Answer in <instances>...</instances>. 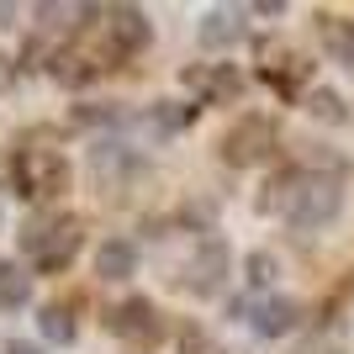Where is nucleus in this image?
I'll return each instance as SVG.
<instances>
[{
	"label": "nucleus",
	"mask_w": 354,
	"mask_h": 354,
	"mask_svg": "<svg viewBox=\"0 0 354 354\" xmlns=\"http://www.w3.org/2000/svg\"><path fill=\"white\" fill-rule=\"evenodd\" d=\"M259 207H265V212H281L291 227L312 233V227H328V222L344 212V180L339 175H323V169L286 164L281 175H270Z\"/></svg>",
	"instance_id": "obj_1"
},
{
	"label": "nucleus",
	"mask_w": 354,
	"mask_h": 354,
	"mask_svg": "<svg viewBox=\"0 0 354 354\" xmlns=\"http://www.w3.org/2000/svg\"><path fill=\"white\" fill-rule=\"evenodd\" d=\"M80 249H85V222L69 212H37L32 222H21V259L37 275H64Z\"/></svg>",
	"instance_id": "obj_2"
},
{
	"label": "nucleus",
	"mask_w": 354,
	"mask_h": 354,
	"mask_svg": "<svg viewBox=\"0 0 354 354\" xmlns=\"http://www.w3.org/2000/svg\"><path fill=\"white\" fill-rule=\"evenodd\" d=\"M11 180H16V196H21V201H59V196L69 191V159H64L59 148L32 143V148L16 153Z\"/></svg>",
	"instance_id": "obj_3"
},
{
	"label": "nucleus",
	"mask_w": 354,
	"mask_h": 354,
	"mask_svg": "<svg viewBox=\"0 0 354 354\" xmlns=\"http://www.w3.org/2000/svg\"><path fill=\"white\" fill-rule=\"evenodd\" d=\"M222 164H233V169H254V164L275 159V148H281V127H275V117H265V111H243V117L222 133Z\"/></svg>",
	"instance_id": "obj_4"
},
{
	"label": "nucleus",
	"mask_w": 354,
	"mask_h": 354,
	"mask_svg": "<svg viewBox=\"0 0 354 354\" xmlns=\"http://www.w3.org/2000/svg\"><path fill=\"white\" fill-rule=\"evenodd\" d=\"M106 333L127 354H153L164 344V312L153 307V296H127L122 307L106 312Z\"/></svg>",
	"instance_id": "obj_5"
},
{
	"label": "nucleus",
	"mask_w": 354,
	"mask_h": 354,
	"mask_svg": "<svg viewBox=\"0 0 354 354\" xmlns=\"http://www.w3.org/2000/svg\"><path fill=\"white\" fill-rule=\"evenodd\" d=\"M153 43V21L138 6H111L101 21V64H127Z\"/></svg>",
	"instance_id": "obj_6"
},
{
	"label": "nucleus",
	"mask_w": 354,
	"mask_h": 354,
	"mask_svg": "<svg viewBox=\"0 0 354 354\" xmlns=\"http://www.w3.org/2000/svg\"><path fill=\"white\" fill-rule=\"evenodd\" d=\"M259 80H265L281 101H296V95L307 90V80H312V59H307V53H296L291 43L265 37V43H259Z\"/></svg>",
	"instance_id": "obj_7"
},
{
	"label": "nucleus",
	"mask_w": 354,
	"mask_h": 354,
	"mask_svg": "<svg viewBox=\"0 0 354 354\" xmlns=\"http://www.w3.org/2000/svg\"><path fill=\"white\" fill-rule=\"evenodd\" d=\"M222 281H227V243L207 233V238L191 249V259L180 265L175 286H180V291H191V296H217Z\"/></svg>",
	"instance_id": "obj_8"
},
{
	"label": "nucleus",
	"mask_w": 354,
	"mask_h": 354,
	"mask_svg": "<svg viewBox=\"0 0 354 354\" xmlns=\"http://www.w3.org/2000/svg\"><path fill=\"white\" fill-rule=\"evenodd\" d=\"M180 80H185V85H191L207 106H233V101H243V74H238L233 64H191Z\"/></svg>",
	"instance_id": "obj_9"
},
{
	"label": "nucleus",
	"mask_w": 354,
	"mask_h": 354,
	"mask_svg": "<svg viewBox=\"0 0 354 354\" xmlns=\"http://www.w3.org/2000/svg\"><path fill=\"white\" fill-rule=\"evenodd\" d=\"M249 323H254L259 339H286V333L301 328V301H291V296H265L259 307H249Z\"/></svg>",
	"instance_id": "obj_10"
},
{
	"label": "nucleus",
	"mask_w": 354,
	"mask_h": 354,
	"mask_svg": "<svg viewBox=\"0 0 354 354\" xmlns=\"http://www.w3.org/2000/svg\"><path fill=\"white\" fill-rule=\"evenodd\" d=\"M138 259H143V254H138L133 238H106L101 249H95V275H101V281H133Z\"/></svg>",
	"instance_id": "obj_11"
},
{
	"label": "nucleus",
	"mask_w": 354,
	"mask_h": 354,
	"mask_svg": "<svg viewBox=\"0 0 354 354\" xmlns=\"http://www.w3.org/2000/svg\"><path fill=\"white\" fill-rule=\"evenodd\" d=\"M101 69H106V64L95 59V53H85V48H59V53H53V64H48V74H53L59 85H74V90L90 85Z\"/></svg>",
	"instance_id": "obj_12"
},
{
	"label": "nucleus",
	"mask_w": 354,
	"mask_h": 354,
	"mask_svg": "<svg viewBox=\"0 0 354 354\" xmlns=\"http://www.w3.org/2000/svg\"><path fill=\"white\" fill-rule=\"evenodd\" d=\"M317 37L344 69H354V21L349 16H333V11H317Z\"/></svg>",
	"instance_id": "obj_13"
},
{
	"label": "nucleus",
	"mask_w": 354,
	"mask_h": 354,
	"mask_svg": "<svg viewBox=\"0 0 354 354\" xmlns=\"http://www.w3.org/2000/svg\"><path fill=\"white\" fill-rule=\"evenodd\" d=\"M32 296V270L16 259H0V312H21Z\"/></svg>",
	"instance_id": "obj_14"
},
{
	"label": "nucleus",
	"mask_w": 354,
	"mask_h": 354,
	"mask_svg": "<svg viewBox=\"0 0 354 354\" xmlns=\"http://www.w3.org/2000/svg\"><path fill=\"white\" fill-rule=\"evenodd\" d=\"M37 328H43L48 344H74V333H80V323H74V312L64 307V301H48V307L37 312Z\"/></svg>",
	"instance_id": "obj_15"
},
{
	"label": "nucleus",
	"mask_w": 354,
	"mask_h": 354,
	"mask_svg": "<svg viewBox=\"0 0 354 354\" xmlns=\"http://www.w3.org/2000/svg\"><path fill=\"white\" fill-rule=\"evenodd\" d=\"M243 37V16L238 11H212L207 21H201V43L207 48H227V43H238Z\"/></svg>",
	"instance_id": "obj_16"
},
{
	"label": "nucleus",
	"mask_w": 354,
	"mask_h": 354,
	"mask_svg": "<svg viewBox=\"0 0 354 354\" xmlns=\"http://www.w3.org/2000/svg\"><path fill=\"white\" fill-rule=\"evenodd\" d=\"M307 111L328 127H344L349 122V101H344L339 90H307Z\"/></svg>",
	"instance_id": "obj_17"
},
{
	"label": "nucleus",
	"mask_w": 354,
	"mask_h": 354,
	"mask_svg": "<svg viewBox=\"0 0 354 354\" xmlns=\"http://www.w3.org/2000/svg\"><path fill=\"white\" fill-rule=\"evenodd\" d=\"M275 275H281V265H275V254H249L243 259V281H249V291H270L275 286Z\"/></svg>",
	"instance_id": "obj_18"
},
{
	"label": "nucleus",
	"mask_w": 354,
	"mask_h": 354,
	"mask_svg": "<svg viewBox=\"0 0 354 354\" xmlns=\"http://www.w3.org/2000/svg\"><path fill=\"white\" fill-rule=\"evenodd\" d=\"M175 349H180V354H222V344L212 339L201 323H180V328H175Z\"/></svg>",
	"instance_id": "obj_19"
},
{
	"label": "nucleus",
	"mask_w": 354,
	"mask_h": 354,
	"mask_svg": "<svg viewBox=\"0 0 354 354\" xmlns=\"http://www.w3.org/2000/svg\"><path fill=\"white\" fill-rule=\"evenodd\" d=\"M191 117H196L191 106H175V101H159V106H153V111H148V122H153L159 133H180V127H185V122H191Z\"/></svg>",
	"instance_id": "obj_20"
},
{
	"label": "nucleus",
	"mask_w": 354,
	"mask_h": 354,
	"mask_svg": "<svg viewBox=\"0 0 354 354\" xmlns=\"http://www.w3.org/2000/svg\"><path fill=\"white\" fill-rule=\"evenodd\" d=\"M0 354H43V349L27 344V339H6V344H0Z\"/></svg>",
	"instance_id": "obj_21"
},
{
	"label": "nucleus",
	"mask_w": 354,
	"mask_h": 354,
	"mask_svg": "<svg viewBox=\"0 0 354 354\" xmlns=\"http://www.w3.org/2000/svg\"><path fill=\"white\" fill-rule=\"evenodd\" d=\"M11 80H16V64L0 53V90H11Z\"/></svg>",
	"instance_id": "obj_22"
},
{
	"label": "nucleus",
	"mask_w": 354,
	"mask_h": 354,
	"mask_svg": "<svg viewBox=\"0 0 354 354\" xmlns=\"http://www.w3.org/2000/svg\"><path fill=\"white\" fill-rule=\"evenodd\" d=\"M254 11H259V16H286V0H259Z\"/></svg>",
	"instance_id": "obj_23"
},
{
	"label": "nucleus",
	"mask_w": 354,
	"mask_h": 354,
	"mask_svg": "<svg viewBox=\"0 0 354 354\" xmlns=\"http://www.w3.org/2000/svg\"><path fill=\"white\" fill-rule=\"evenodd\" d=\"M11 16H16V6H0V27H11Z\"/></svg>",
	"instance_id": "obj_24"
}]
</instances>
